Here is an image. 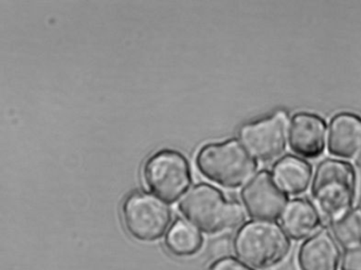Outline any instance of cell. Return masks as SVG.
<instances>
[{
  "label": "cell",
  "instance_id": "cell-10",
  "mask_svg": "<svg viewBox=\"0 0 361 270\" xmlns=\"http://www.w3.org/2000/svg\"><path fill=\"white\" fill-rule=\"evenodd\" d=\"M341 251L331 232L322 229L301 245L298 264L301 270H338Z\"/></svg>",
  "mask_w": 361,
  "mask_h": 270
},
{
  "label": "cell",
  "instance_id": "cell-12",
  "mask_svg": "<svg viewBox=\"0 0 361 270\" xmlns=\"http://www.w3.org/2000/svg\"><path fill=\"white\" fill-rule=\"evenodd\" d=\"M281 221L289 238L304 240L319 231L322 217L312 202L305 198H295L287 204L281 215Z\"/></svg>",
  "mask_w": 361,
  "mask_h": 270
},
{
  "label": "cell",
  "instance_id": "cell-5",
  "mask_svg": "<svg viewBox=\"0 0 361 270\" xmlns=\"http://www.w3.org/2000/svg\"><path fill=\"white\" fill-rule=\"evenodd\" d=\"M142 174L149 190L168 202L178 200L192 181L189 160L174 149H162L152 154L143 165Z\"/></svg>",
  "mask_w": 361,
  "mask_h": 270
},
{
  "label": "cell",
  "instance_id": "cell-15",
  "mask_svg": "<svg viewBox=\"0 0 361 270\" xmlns=\"http://www.w3.org/2000/svg\"><path fill=\"white\" fill-rule=\"evenodd\" d=\"M336 240L346 248L361 244V208H352L331 223Z\"/></svg>",
  "mask_w": 361,
  "mask_h": 270
},
{
  "label": "cell",
  "instance_id": "cell-9",
  "mask_svg": "<svg viewBox=\"0 0 361 270\" xmlns=\"http://www.w3.org/2000/svg\"><path fill=\"white\" fill-rule=\"evenodd\" d=\"M326 122L312 112L293 114L289 122L288 141L297 155L317 158L322 155L326 143Z\"/></svg>",
  "mask_w": 361,
  "mask_h": 270
},
{
  "label": "cell",
  "instance_id": "cell-3",
  "mask_svg": "<svg viewBox=\"0 0 361 270\" xmlns=\"http://www.w3.org/2000/svg\"><path fill=\"white\" fill-rule=\"evenodd\" d=\"M195 160L198 171L204 177L229 189L246 185L259 166L257 158L235 139L202 146Z\"/></svg>",
  "mask_w": 361,
  "mask_h": 270
},
{
  "label": "cell",
  "instance_id": "cell-2",
  "mask_svg": "<svg viewBox=\"0 0 361 270\" xmlns=\"http://www.w3.org/2000/svg\"><path fill=\"white\" fill-rule=\"evenodd\" d=\"M356 192V171L350 162L326 158L317 166L312 198L322 221L333 223L350 210Z\"/></svg>",
  "mask_w": 361,
  "mask_h": 270
},
{
  "label": "cell",
  "instance_id": "cell-8",
  "mask_svg": "<svg viewBox=\"0 0 361 270\" xmlns=\"http://www.w3.org/2000/svg\"><path fill=\"white\" fill-rule=\"evenodd\" d=\"M243 204L251 217L274 221L284 212L288 198L278 185L272 172L259 171L240 192Z\"/></svg>",
  "mask_w": 361,
  "mask_h": 270
},
{
  "label": "cell",
  "instance_id": "cell-6",
  "mask_svg": "<svg viewBox=\"0 0 361 270\" xmlns=\"http://www.w3.org/2000/svg\"><path fill=\"white\" fill-rule=\"evenodd\" d=\"M121 215L126 231L141 242L159 240L172 219L169 205L145 191L128 194L122 205Z\"/></svg>",
  "mask_w": 361,
  "mask_h": 270
},
{
  "label": "cell",
  "instance_id": "cell-17",
  "mask_svg": "<svg viewBox=\"0 0 361 270\" xmlns=\"http://www.w3.org/2000/svg\"><path fill=\"white\" fill-rule=\"evenodd\" d=\"M341 267L342 270H361V244L346 249Z\"/></svg>",
  "mask_w": 361,
  "mask_h": 270
},
{
  "label": "cell",
  "instance_id": "cell-1",
  "mask_svg": "<svg viewBox=\"0 0 361 270\" xmlns=\"http://www.w3.org/2000/svg\"><path fill=\"white\" fill-rule=\"evenodd\" d=\"M183 217L207 233H219L240 226L245 212L240 202L206 183L193 186L179 202Z\"/></svg>",
  "mask_w": 361,
  "mask_h": 270
},
{
  "label": "cell",
  "instance_id": "cell-14",
  "mask_svg": "<svg viewBox=\"0 0 361 270\" xmlns=\"http://www.w3.org/2000/svg\"><path fill=\"white\" fill-rule=\"evenodd\" d=\"M202 234L197 227L185 219H177L169 229L166 247L176 257H190L200 251L202 246Z\"/></svg>",
  "mask_w": 361,
  "mask_h": 270
},
{
  "label": "cell",
  "instance_id": "cell-19",
  "mask_svg": "<svg viewBox=\"0 0 361 270\" xmlns=\"http://www.w3.org/2000/svg\"><path fill=\"white\" fill-rule=\"evenodd\" d=\"M355 162H356L357 166L361 167V152L358 156H357L356 160H355Z\"/></svg>",
  "mask_w": 361,
  "mask_h": 270
},
{
  "label": "cell",
  "instance_id": "cell-18",
  "mask_svg": "<svg viewBox=\"0 0 361 270\" xmlns=\"http://www.w3.org/2000/svg\"><path fill=\"white\" fill-rule=\"evenodd\" d=\"M209 250H210L211 255H214L217 259H221L227 252L228 243H224V240H221V238L213 240V242H211L210 246H209Z\"/></svg>",
  "mask_w": 361,
  "mask_h": 270
},
{
  "label": "cell",
  "instance_id": "cell-13",
  "mask_svg": "<svg viewBox=\"0 0 361 270\" xmlns=\"http://www.w3.org/2000/svg\"><path fill=\"white\" fill-rule=\"evenodd\" d=\"M272 174L278 185L287 194L299 195L310 188L312 167L307 160L287 154L276 160L272 167Z\"/></svg>",
  "mask_w": 361,
  "mask_h": 270
},
{
  "label": "cell",
  "instance_id": "cell-4",
  "mask_svg": "<svg viewBox=\"0 0 361 270\" xmlns=\"http://www.w3.org/2000/svg\"><path fill=\"white\" fill-rule=\"evenodd\" d=\"M234 250L243 261L257 268L280 264L290 250V238L276 221H247L234 238Z\"/></svg>",
  "mask_w": 361,
  "mask_h": 270
},
{
  "label": "cell",
  "instance_id": "cell-16",
  "mask_svg": "<svg viewBox=\"0 0 361 270\" xmlns=\"http://www.w3.org/2000/svg\"><path fill=\"white\" fill-rule=\"evenodd\" d=\"M206 270H253L243 262L238 261L235 257H224L216 259L209 265Z\"/></svg>",
  "mask_w": 361,
  "mask_h": 270
},
{
  "label": "cell",
  "instance_id": "cell-11",
  "mask_svg": "<svg viewBox=\"0 0 361 270\" xmlns=\"http://www.w3.org/2000/svg\"><path fill=\"white\" fill-rule=\"evenodd\" d=\"M327 148L329 153L356 160L361 152V117L352 112H340L329 122Z\"/></svg>",
  "mask_w": 361,
  "mask_h": 270
},
{
  "label": "cell",
  "instance_id": "cell-7",
  "mask_svg": "<svg viewBox=\"0 0 361 270\" xmlns=\"http://www.w3.org/2000/svg\"><path fill=\"white\" fill-rule=\"evenodd\" d=\"M289 122L288 112L278 110L243 124L238 136L257 160L269 162L276 160L286 149Z\"/></svg>",
  "mask_w": 361,
  "mask_h": 270
}]
</instances>
